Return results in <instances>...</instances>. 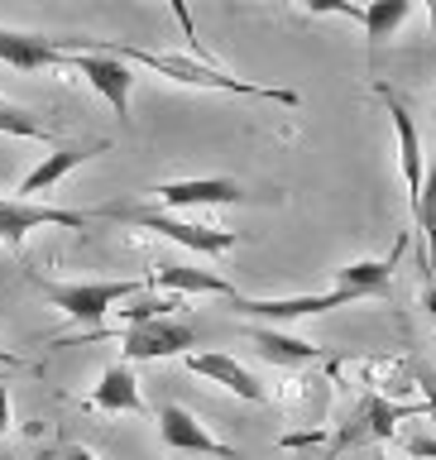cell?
<instances>
[{
  "mask_svg": "<svg viewBox=\"0 0 436 460\" xmlns=\"http://www.w3.org/2000/svg\"><path fill=\"white\" fill-rule=\"evenodd\" d=\"M158 441L168 451H182V456H216V460H236V446H226L221 437H211L207 427L197 422L182 402H164L158 408Z\"/></svg>",
  "mask_w": 436,
  "mask_h": 460,
  "instance_id": "ba28073f",
  "label": "cell"
},
{
  "mask_svg": "<svg viewBox=\"0 0 436 460\" xmlns=\"http://www.w3.org/2000/svg\"><path fill=\"white\" fill-rule=\"evenodd\" d=\"M0 63H10L20 72H39V67H67V53L49 34H24V29L0 24Z\"/></svg>",
  "mask_w": 436,
  "mask_h": 460,
  "instance_id": "5bb4252c",
  "label": "cell"
},
{
  "mask_svg": "<svg viewBox=\"0 0 436 460\" xmlns=\"http://www.w3.org/2000/svg\"><path fill=\"white\" fill-rule=\"evenodd\" d=\"M92 408L101 412H144V398H139V384L129 365H111L101 374V384L92 388Z\"/></svg>",
  "mask_w": 436,
  "mask_h": 460,
  "instance_id": "e0dca14e",
  "label": "cell"
},
{
  "mask_svg": "<svg viewBox=\"0 0 436 460\" xmlns=\"http://www.w3.org/2000/svg\"><path fill=\"white\" fill-rule=\"evenodd\" d=\"M408 230L394 240V250H388L384 259H355V264H345V269H336V288H345L351 297H388L394 293V269H398V259H403V250H408Z\"/></svg>",
  "mask_w": 436,
  "mask_h": 460,
  "instance_id": "8fae6325",
  "label": "cell"
},
{
  "mask_svg": "<svg viewBox=\"0 0 436 460\" xmlns=\"http://www.w3.org/2000/svg\"><path fill=\"white\" fill-rule=\"evenodd\" d=\"M0 365H10V369H14V365H24V359L14 355V350H5V345H0Z\"/></svg>",
  "mask_w": 436,
  "mask_h": 460,
  "instance_id": "4316f807",
  "label": "cell"
},
{
  "mask_svg": "<svg viewBox=\"0 0 436 460\" xmlns=\"http://www.w3.org/2000/svg\"><path fill=\"white\" fill-rule=\"evenodd\" d=\"M101 221H129V226L154 230V235L182 244V250H197V254H226V250H236V244H240L236 230L192 226V221H178V216H164V211H149V207H106V211H101Z\"/></svg>",
  "mask_w": 436,
  "mask_h": 460,
  "instance_id": "3957f363",
  "label": "cell"
},
{
  "mask_svg": "<svg viewBox=\"0 0 436 460\" xmlns=\"http://www.w3.org/2000/svg\"><path fill=\"white\" fill-rule=\"evenodd\" d=\"M29 279H34V288L53 302L58 312H67L72 322H86V326H101L120 302H135L144 293L139 279H120V283H53V279H39V273H29Z\"/></svg>",
  "mask_w": 436,
  "mask_h": 460,
  "instance_id": "7a4b0ae2",
  "label": "cell"
},
{
  "mask_svg": "<svg viewBox=\"0 0 436 460\" xmlns=\"http://www.w3.org/2000/svg\"><path fill=\"white\" fill-rule=\"evenodd\" d=\"M408 14H413L408 0H374V5H365V20H360V24H365V34H369V49H379V43L394 34Z\"/></svg>",
  "mask_w": 436,
  "mask_h": 460,
  "instance_id": "d6986e66",
  "label": "cell"
},
{
  "mask_svg": "<svg viewBox=\"0 0 436 460\" xmlns=\"http://www.w3.org/2000/svg\"><path fill=\"white\" fill-rule=\"evenodd\" d=\"M254 350L273 359V365H307V359H316V345L302 341V336H288V331H273V326H259L254 331Z\"/></svg>",
  "mask_w": 436,
  "mask_h": 460,
  "instance_id": "ac0fdd59",
  "label": "cell"
},
{
  "mask_svg": "<svg viewBox=\"0 0 436 460\" xmlns=\"http://www.w3.org/2000/svg\"><path fill=\"white\" fill-rule=\"evenodd\" d=\"M101 221V211H67V207H43V201H20V197H0V240L10 250H20L29 230L39 226H67V230H82Z\"/></svg>",
  "mask_w": 436,
  "mask_h": 460,
  "instance_id": "5b68a950",
  "label": "cell"
},
{
  "mask_svg": "<svg viewBox=\"0 0 436 460\" xmlns=\"http://www.w3.org/2000/svg\"><path fill=\"white\" fill-rule=\"evenodd\" d=\"M182 365L192 369V374H201V379L230 388V394L245 398V402H264V384H259L254 374L240 365V359H230V355H221V350H192Z\"/></svg>",
  "mask_w": 436,
  "mask_h": 460,
  "instance_id": "9a60e30c",
  "label": "cell"
},
{
  "mask_svg": "<svg viewBox=\"0 0 436 460\" xmlns=\"http://www.w3.org/2000/svg\"><path fill=\"white\" fill-rule=\"evenodd\" d=\"M423 307H427V316L436 322V273H432V279L423 283Z\"/></svg>",
  "mask_w": 436,
  "mask_h": 460,
  "instance_id": "d4e9b609",
  "label": "cell"
},
{
  "mask_svg": "<svg viewBox=\"0 0 436 460\" xmlns=\"http://www.w3.org/2000/svg\"><path fill=\"white\" fill-rule=\"evenodd\" d=\"M417 230H423V244H427V279H432V269H436V154H432V164H427V182H423V197H417Z\"/></svg>",
  "mask_w": 436,
  "mask_h": 460,
  "instance_id": "ffe728a7",
  "label": "cell"
},
{
  "mask_svg": "<svg viewBox=\"0 0 436 460\" xmlns=\"http://www.w3.org/2000/svg\"><path fill=\"white\" fill-rule=\"evenodd\" d=\"M154 192L173 211H182V207H240V201H250V192L236 178H178V182H158Z\"/></svg>",
  "mask_w": 436,
  "mask_h": 460,
  "instance_id": "7c38bea8",
  "label": "cell"
},
{
  "mask_svg": "<svg viewBox=\"0 0 436 460\" xmlns=\"http://www.w3.org/2000/svg\"><path fill=\"white\" fill-rule=\"evenodd\" d=\"M351 302L360 297L336 288V293H302V297H236L230 307L240 316H259V322H298V316H322L331 307H351Z\"/></svg>",
  "mask_w": 436,
  "mask_h": 460,
  "instance_id": "9c48e42d",
  "label": "cell"
},
{
  "mask_svg": "<svg viewBox=\"0 0 436 460\" xmlns=\"http://www.w3.org/2000/svg\"><path fill=\"white\" fill-rule=\"evenodd\" d=\"M49 460H101V456L77 446V441H67V446H58V451H49Z\"/></svg>",
  "mask_w": 436,
  "mask_h": 460,
  "instance_id": "603a6c76",
  "label": "cell"
},
{
  "mask_svg": "<svg viewBox=\"0 0 436 460\" xmlns=\"http://www.w3.org/2000/svg\"><path fill=\"white\" fill-rule=\"evenodd\" d=\"M408 417H427V402H388L379 394H369L355 408L351 422L331 437V456L351 451V446H365V441H388L398 431V422H408Z\"/></svg>",
  "mask_w": 436,
  "mask_h": 460,
  "instance_id": "277c9868",
  "label": "cell"
},
{
  "mask_svg": "<svg viewBox=\"0 0 436 460\" xmlns=\"http://www.w3.org/2000/svg\"><path fill=\"white\" fill-rule=\"evenodd\" d=\"M67 67H77L92 82L96 96H106V106L129 120V92H135V67L115 53H67Z\"/></svg>",
  "mask_w": 436,
  "mask_h": 460,
  "instance_id": "52a82bcc",
  "label": "cell"
},
{
  "mask_svg": "<svg viewBox=\"0 0 436 460\" xmlns=\"http://www.w3.org/2000/svg\"><path fill=\"white\" fill-rule=\"evenodd\" d=\"M0 460H10V456H0Z\"/></svg>",
  "mask_w": 436,
  "mask_h": 460,
  "instance_id": "f1b7e54d",
  "label": "cell"
},
{
  "mask_svg": "<svg viewBox=\"0 0 436 460\" xmlns=\"http://www.w3.org/2000/svg\"><path fill=\"white\" fill-rule=\"evenodd\" d=\"M10 431V388L0 384V437Z\"/></svg>",
  "mask_w": 436,
  "mask_h": 460,
  "instance_id": "484cf974",
  "label": "cell"
},
{
  "mask_svg": "<svg viewBox=\"0 0 436 460\" xmlns=\"http://www.w3.org/2000/svg\"><path fill=\"white\" fill-rule=\"evenodd\" d=\"M96 154H111V144L106 139H86V144H63V149H53L49 158H43V164L34 168V172H24L20 178V187H14V192H20V201H34L39 192H49V187H58L67 178L72 168H82L86 158H96Z\"/></svg>",
  "mask_w": 436,
  "mask_h": 460,
  "instance_id": "4fadbf2b",
  "label": "cell"
},
{
  "mask_svg": "<svg viewBox=\"0 0 436 460\" xmlns=\"http://www.w3.org/2000/svg\"><path fill=\"white\" fill-rule=\"evenodd\" d=\"M154 288H168V293H221L226 302H236L240 293L230 288L221 273H207V269H192V264H158L154 269V279H149Z\"/></svg>",
  "mask_w": 436,
  "mask_h": 460,
  "instance_id": "2e32d148",
  "label": "cell"
},
{
  "mask_svg": "<svg viewBox=\"0 0 436 460\" xmlns=\"http://www.w3.org/2000/svg\"><path fill=\"white\" fill-rule=\"evenodd\" d=\"M58 43H63V53H115V58H125L129 67L144 63V67L164 72L168 82H182V86H207V92H236V96H259V101H279V106H298V92L240 82V77H230V72H221L216 63H201V58L154 53V49H129V43H115V39H58Z\"/></svg>",
  "mask_w": 436,
  "mask_h": 460,
  "instance_id": "6da1fadb",
  "label": "cell"
},
{
  "mask_svg": "<svg viewBox=\"0 0 436 460\" xmlns=\"http://www.w3.org/2000/svg\"><path fill=\"white\" fill-rule=\"evenodd\" d=\"M0 135H14V139H43V144H53V139H58V129H53V125H43L39 115L20 111V106H0Z\"/></svg>",
  "mask_w": 436,
  "mask_h": 460,
  "instance_id": "44dd1931",
  "label": "cell"
},
{
  "mask_svg": "<svg viewBox=\"0 0 436 460\" xmlns=\"http://www.w3.org/2000/svg\"><path fill=\"white\" fill-rule=\"evenodd\" d=\"M374 92H379V101L388 106V120H394L398 129V164H403V182H408V201L417 207V197H423V182H427V158H423V135H417L413 125V111L403 106V101L388 92L384 82H374Z\"/></svg>",
  "mask_w": 436,
  "mask_h": 460,
  "instance_id": "30bf717a",
  "label": "cell"
},
{
  "mask_svg": "<svg viewBox=\"0 0 436 460\" xmlns=\"http://www.w3.org/2000/svg\"><path fill=\"white\" fill-rule=\"evenodd\" d=\"M374 460H394V456H374Z\"/></svg>",
  "mask_w": 436,
  "mask_h": 460,
  "instance_id": "83f0119b",
  "label": "cell"
},
{
  "mask_svg": "<svg viewBox=\"0 0 436 460\" xmlns=\"http://www.w3.org/2000/svg\"><path fill=\"white\" fill-rule=\"evenodd\" d=\"M408 456L413 460H436V437H408Z\"/></svg>",
  "mask_w": 436,
  "mask_h": 460,
  "instance_id": "cb8c5ba5",
  "label": "cell"
},
{
  "mask_svg": "<svg viewBox=\"0 0 436 460\" xmlns=\"http://www.w3.org/2000/svg\"><path fill=\"white\" fill-rule=\"evenodd\" d=\"M413 379L417 384H423V402H427V417H432V422H436V365H427V359H417V365H413Z\"/></svg>",
  "mask_w": 436,
  "mask_h": 460,
  "instance_id": "7402d4cb",
  "label": "cell"
},
{
  "mask_svg": "<svg viewBox=\"0 0 436 460\" xmlns=\"http://www.w3.org/2000/svg\"><path fill=\"white\" fill-rule=\"evenodd\" d=\"M197 345V331L178 322V316H158V322H144V326H125L120 331V350L125 359H168V355H192Z\"/></svg>",
  "mask_w": 436,
  "mask_h": 460,
  "instance_id": "8992f818",
  "label": "cell"
}]
</instances>
